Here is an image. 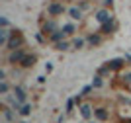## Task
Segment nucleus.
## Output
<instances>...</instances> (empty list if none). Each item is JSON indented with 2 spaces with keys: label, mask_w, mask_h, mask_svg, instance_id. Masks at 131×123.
I'll return each mask as SVG.
<instances>
[{
  "label": "nucleus",
  "mask_w": 131,
  "mask_h": 123,
  "mask_svg": "<svg viewBox=\"0 0 131 123\" xmlns=\"http://www.w3.org/2000/svg\"><path fill=\"white\" fill-rule=\"evenodd\" d=\"M26 47V37H24L22 29H18V27H12L10 29V39L6 43V51H16V49H22Z\"/></svg>",
  "instance_id": "1"
},
{
  "label": "nucleus",
  "mask_w": 131,
  "mask_h": 123,
  "mask_svg": "<svg viewBox=\"0 0 131 123\" xmlns=\"http://www.w3.org/2000/svg\"><path fill=\"white\" fill-rule=\"evenodd\" d=\"M67 12H69V8H67L65 0H51L49 4L45 6V16L47 18H57L59 16H65Z\"/></svg>",
  "instance_id": "2"
},
{
  "label": "nucleus",
  "mask_w": 131,
  "mask_h": 123,
  "mask_svg": "<svg viewBox=\"0 0 131 123\" xmlns=\"http://www.w3.org/2000/svg\"><path fill=\"white\" fill-rule=\"evenodd\" d=\"M57 29H61V26L57 24L55 18H45V14L39 18V33H43L47 39H49V35H53Z\"/></svg>",
  "instance_id": "3"
},
{
  "label": "nucleus",
  "mask_w": 131,
  "mask_h": 123,
  "mask_svg": "<svg viewBox=\"0 0 131 123\" xmlns=\"http://www.w3.org/2000/svg\"><path fill=\"white\" fill-rule=\"evenodd\" d=\"M114 10H112V8H104V6H102V8H98V10L94 12V20L98 21V26H102V24H106V21H112L114 20Z\"/></svg>",
  "instance_id": "4"
},
{
  "label": "nucleus",
  "mask_w": 131,
  "mask_h": 123,
  "mask_svg": "<svg viewBox=\"0 0 131 123\" xmlns=\"http://www.w3.org/2000/svg\"><path fill=\"white\" fill-rule=\"evenodd\" d=\"M119 29V24H117V20H112V21H106V24H102V26H98V31L104 35V37H112L115 31Z\"/></svg>",
  "instance_id": "5"
},
{
  "label": "nucleus",
  "mask_w": 131,
  "mask_h": 123,
  "mask_svg": "<svg viewBox=\"0 0 131 123\" xmlns=\"http://www.w3.org/2000/svg\"><path fill=\"white\" fill-rule=\"evenodd\" d=\"M125 64H127L125 57H115V59L106 61V63H104V66L110 70V72H119L121 69H125Z\"/></svg>",
  "instance_id": "6"
},
{
  "label": "nucleus",
  "mask_w": 131,
  "mask_h": 123,
  "mask_svg": "<svg viewBox=\"0 0 131 123\" xmlns=\"http://www.w3.org/2000/svg\"><path fill=\"white\" fill-rule=\"evenodd\" d=\"M26 55H27L26 47L16 49V51H8V57H6V61H8V64H18V66H20V63L26 59Z\"/></svg>",
  "instance_id": "7"
},
{
  "label": "nucleus",
  "mask_w": 131,
  "mask_h": 123,
  "mask_svg": "<svg viewBox=\"0 0 131 123\" xmlns=\"http://www.w3.org/2000/svg\"><path fill=\"white\" fill-rule=\"evenodd\" d=\"M104 35H102V33L98 31V29H96V31H90L86 35V45L90 49H94V47H100V45H102V43H104Z\"/></svg>",
  "instance_id": "8"
},
{
  "label": "nucleus",
  "mask_w": 131,
  "mask_h": 123,
  "mask_svg": "<svg viewBox=\"0 0 131 123\" xmlns=\"http://www.w3.org/2000/svg\"><path fill=\"white\" fill-rule=\"evenodd\" d=\"M67 16L71 18L72 21H82V18H84V10H82L78 4H71V6H69V12H67Z\"/></svg>",
  "instance_id": "9"
},
{
  "label": "nucleus",
  "mask_w": 131,
  "mask_h": 123,
  "mask_svg": "<svg viewBox=\"0 0 131 123\" xmlns=\"http://www.w3.org/2000/svg\"><path fill=\"white\" fill-rule=\"evenodd\" d=\"M78 109H80V117H82V119L90 121V119L94 117V109H92V106H90L88 102H82L80 106H78Z\"/></svg>",
  "instance_id": "10"
},
{
  "label": "nucleus",
  "mask_w": 131,
  "mask_h": 123,
  "mask_svg": "<svg viewBox=\"0 0 131 123\" xmlns=\"http://www.w3.org/2000/svg\"><path fill=\"white\" fill-rule=\"evenodd\" d=\"M94 119L96 121H102V123H106L110 119V111H108V107H94Z\"/></svg>",
  "instance_id": "11"
},
{
  "label": "nucleus",
  "mask_w": 131,
  "mask_h": 123,
  "mask_svg": "<svg viewBox=\"0 0 131 123\" xmlns=\"http://www.w3.org/2000/svg\"><path fill=\"white\" fill-rule=\"evenodd\" d=\"M35 63H37V55H35V53H27L26 59L20 63V66H22V69H33Z\"/></svg>",
  "instance_id": "12"
},
{
  "label": "nucleus",
  "mask_w": 131,
  "mask_h": 123,
  "mask_svg": "<svg viewBox=\"0 0 131 123\" xmlns=\"http://www.w3.org/2000/svg\"><path fill=\"white\" fill-rule=\"evenodd\" d=\"M61 29L67 33V37H74V35H77V31H78V27H77V24H74V21H67V24H63V26H61Z\"/></svg>",
  "instance_id": "13"
},
{
  "label": "nucleus",
  "mask_w": 131,
  "mask_h": 123,
  "mask_svg": "<svg viewBox=\"0 0 131 123\" xmlns=\"http://www.w3.org/2000/svg\"><path fill=\"white\" fill-rule=\"evenodd\" d=\"M53 49H57V51H61V53H67V51H71V49H72V43L69 41V39H63V41L55 43Z\"/></svg>",
  "instance_id": "14"
},
{
  "label": "nucleus",
  "mask_w": 131,
  "mask_h": 123,
  "mask_svg": "<svg viewBox=\"0 0 131 123\" xmlns=\"http://www.w3.org/2000/svg\"><path fill=\"white\" fill-rule=\"evenodd\" d=\"M14 98H16L20 104H26V100H27V94H26V90H24L22 86H14Z\"/></svg>",
  "instance_id": "15"
},
{
  "label": "nucleus",
  "mask_w": 131,
  "mask_h": 123,
  "mask_svg": "<svg viewBox=\"0 0 131 123\" xmlns=\"http://www.w3.org/2000/svg\"><path fill=\"white\" fill-rule=\"evenodd\" d=\"M71 43H72V49H74V51H80V49L88 47L86 45V37H77V35H74V37L71 39Z\"/></svg>",
  "instance_id": "16"
},
{
  "label": "nucleus",
  "mask_w": 131,
  "mask_h": 123,
  "mask_svg": "<svg viewBox=\"0 0 131 123\" xmlns=\"http://www.w3.org/2000/svg\"><path fill=\"white\" fill-rule=\"evenodd\" d=\"M63 39H69V37H67V33L63 31V29H57V31H55L53 35H49V39H47V41H49V43H53V45H55V43L63 41Z\"/></svg>",
  "instance_id": "17"
},
{
  "label": "nucleus",
  "mask_w": 131,
  "mask_h": 123,
  "mask_svg": "<svg viewBox=\"0 0 131 123\" xmlns=\"http://www.w3.org/2000/svg\"><path fill=\"white\" fill-rule=\"evenodd\" d=\"M8 39H10V29H8V27H0V45L6 47Z\"/></svg>",
  "instance_id": "18"
},
{
  "label": "nucleus",
  "mask_w": 131,
  "mask_h": 123,
  "mask_svg": "<svg viewBox=\"0 0 131 123\" xmlns=\"http://www.w3.org/2000/svg\"><path fill=\"white\" fill-rule=\"evenodd\" d=\"M119 82L123 88H127V90H131V72H125L123 76H119Z\"/></svg>",
  "instance_id": "19"
},
{
  "label": "nucleus",
  "mask_w": 131,
  "mask_h": 123,
  "mask_svg": "<svg viewBox=\"0 0 131 123\" xmlns=\"http://www.w3.org/2000/svg\"><path fill=\"white\" fill-rule=\"evenodd\" d=\"M74 107H77V100H74V98H69V100H67V106H65V113L71 115V113L74 111Z\"/></svg>",
  "instance_id": "20"
},
{
  "label": "nucleus",
  "mask_w": 131,
  "mask_h": 123,
  "mask_svg": "<svg viewBox=\"0 0 131 123\" xmlns=\"http://www.w3.org/2000/svg\"><path fill=\"white\" fill-rule=\"evenodd\" d=\"M2 113H4V117H6V121H8V123L16 119V113L12 111V109H10L8 106H2Z\"/></svg>",
  "instance_id": "21"
},
{
  "label": "nucleus",
  "mask_w": 131,
  "mask_h": 123,
  "mask_svg": "<svg viewBox=\"0 0 131 123\" xmlns=\"http://www.w3.org/2000/svg\"><path fill=\"white\" fill-rule=\"evenodd\" d=\"M18 113H20V115H22V117H27V115H31V106H29V104H22V106H20V109H18Z\"/></svg>",
  "instance_id": "22"
},
{
  "label": "nucleus",
  "mask_w": 131,
  "mask_h": 123,
  "mask_svg": "<svg viewBox=\"0 0 131 123\" xmlns=\"http://www.w3.org/2000/svg\"><path fill=\"white\" fill-rule=\"evenodd\" d=\"M77 4L80 6V8H82V10H84V12H88V10H92V8H94V4H92V2H90V0H78Z\"/></svg>",
  "instance_id": "23"
},
{
  "label": "nucleus",
  "mask_w": 131,
  "mask_h": 123,
  "mask_svg": "<svg viewBox=\"0 0 131 123\" xmlns=\"http://www.w3.org/2000/svg\"><path fill=\"white\" fill-rule=\"evenodd\" d=\"M102 84H104V76H100L96 72V76H94V80H92V86L94 88H102Z\"/></svg>",
  "instance_id": "24"
},
{
  "label": "nucleus",
  "mask_w": 131,
  "mask_h": 123,
  "mask_svg": "<svg viewBox=\"0 0 131 123\" xmlns=\"http://www.w3.org/2000/svg\"><path fill=\"white\" fill-rule=\"evenodd\" d=\"M8 90H10V86H8V82L6 80H0V94H8Z\"/></svg>",
  "instance_id": "25"
},
{
  "label": "nucleus",
  "mask_w": 131,
  "mask_h": 123,
  "mask_svg": "<svg viewBox=\"0 0 131 123\" xmlns=\"http://www.w3.org/2000/svg\"><path fill=\"white\" fill-rule=\"evenodd\" d=\"M92 90H94V86H92V84L84 86V88H82V90H80V96H84V98H86V96H88V94H90V92H92Z\"/></svg>",
  "instance_id": "26"
},
{
  "label": "nucleus",
  "mask_w": 131,
  "mask_h": 123,
  "mask_svg": "<svg viewBox=\"0 0 131 123\" xmlns=\"http://www.w3.org/2000/svg\"><path fill=\"white\" fill-rule=\"evenodd\" d=\"M0 27H8V29H12L10 27V20L6 16H0Z\"/></svg>",
  "instance_id": "27"
},
{
  "label": "nucleus",
  "mask_w": 131,
  "mask_h": 123,
  "mask_svg": "<svg viewBox=\"0 0 131 123\" xmlns=\"http://www.w3.org/2000/svg\"><path fill=\"white\" fill-rule=\"evenodd\" d=\"M102 6H104V8H112V10H114V0H102Z\"/></svg>",
  "instance_id": "28"
},
{
  "label": "nucleus",
  "mask_w": 131,
  "mask_h": 123,
  "mask_svg": "<svg viewBox=\"0 0 131 123\" xmlns=\"http://www.w3.org/2000/svg\"><path fill=\"white\" fill-rule=\"evenodd\" d=\"M53 72V63H45V74H51Z\"/></svg>",
  "instance_id": "29"
},
{
  "label": "nucleus",
  "mask_w": 131,
  "mask_h": 123,
  "mask_svg": "<svg viewBox=\"0 0 131 123\" xmlns=\"http://www.w3.org/2000/svg\"><path fill=\"white\" fill-rule=\"evenodd\" d=\"M45 80H47V76H37V82H39V84H45Z\"/></svg>",
  "instance_id": "30"
},
{
  "label": "nucleus",
  "mask_w": 131,
  "mask_h": 123,
  "mask_svg": "<svg viewBox=\"0 0 131 123\" xmlns=\"http://www.w3.org/2000/svg\"><path fill=\"white\" fill-rule=\"evenodd\" d=\"M123 57H125V61H127V64H131V55H129V53H125V55H123Z\"/></svg>",
  "instance_id": "31"
},
{
  "label": "nucleus",
  "mask_w": 131,
  "mask_h": 123,
  "mask_svg": "<svg viewBox=\"0 0 131 123\" xmlns=\"http://www.w3.org/2000/svg\"><path fill=\"white\" fill-rule=\"evenodd\" d=\"M119 123H131V117H121Z\"/></svg>",
  "instance_id": "32"
},
{
  "label": "nucleus",
  "mask_w": 131,
  "mask_h": 123,
  "mask_svg": "<svg viewBox=\"0 0 131 123\" xmlns=\"http://www.w3.org/2000/svg\"><path fill=\"white\" fill-rule=\"evenodd\" d=\"M65 2H77V0H65Z\"/></svg>",
  "instance_id": "33"
},
{
  "label": "nucleus",
  "mask_w": 131,
  "mask_h": 123,
  "mask_svg": "<svg viewBox=\"0 0 131 123\" xmlns=\"http://www.w3.org/2000/svg\"><path fill=\"white\" fill-rule=\"evenodd\" d=\"M94 123H102V121H94Z\"/></svg>",
  "instance_id": "34"
},
{
  "label": "nucleus",
  "mask_w": 131,
  "mask_h": 123,
  "mask_svg": "<svg viewBox=\"0 0 131 123\" xmlns=\"http://www.w3.org/2000/svg\"><path fill=\"white\" fill-rule=\"evenodd\" d=\"M22 123H26V121H22Z\"/></svg>",
  "instance_id": "35"
},
{
  "label": "nucleus",
  "mask_w": 131,
  "mask_h": 123,
  "mask_svg": "<svg viewBox=\"0 0 131 123\" xmlns=\"http://www.w3.org/2000/svg\"><path fill=\"white\" fill-rule=\"evenodd\" d=\"M6 123H8V121H6Z\"/></svg>",
  "instance_id": "36"
}]
</instances>
